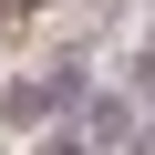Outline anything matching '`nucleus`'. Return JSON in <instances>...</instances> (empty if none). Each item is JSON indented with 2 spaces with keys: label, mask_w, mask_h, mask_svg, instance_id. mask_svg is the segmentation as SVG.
<instances>
[{
  "label": "nucleus",
  "mask_w": 155,
  "mask_h": 155,
  "mask_svg": "<svg viewBox=\"0 0 155 155\" xmlns=\"http://www.w3.org/2000/svg\"><path fill=\"white\" fill-rule=\"evenodd\" d=\"M0 124L11 134H52V83L41 72H11V83H0Z\"/></svg>",
  "instance_id": "f257e3e1"
},
{
  "label": "nucleus",
  "mask_w": 155,
  "mask_h": 155,
  "mask_svg": "<svg viewBox=\"0 0 155 155\" xmlns=\"http://www.w3.org/2000/svg\"><path fill=\"white\" fill-rule=\"evenodd\" d=\"M41 83H52V124H83V114H93V62H83V52H72V62H52Z\"/></svg>",
  "instance_id": "f03ea898"
},
{
  "label": "nucleus",
  "mask_w": 155,
  "mask_h": 155,
  "mask_svg": "<svg viewBox=\"0 0 155 155\" xmlns=\"http://www.w3.org/2000/svg\"><path fill=\"white\" fill-rule=\"evenodd\" d=\"M134 124H145V114H134V93H93V114H83V134H93L104 155H114V145H134Z\"/></svg>",
  "instance_id": "7ed1b4c3"
},
{
  "label": "nucleus",
  "mask_w": 155,
  "mask_h": 155,
  "mask_svg": "<svg viewBox=\"0 0 155 155\" xmlns=\"http://www.w3.org/2000/svg\"><path fill=\"white\" fill-rule=\"evenodd\" d=\"M31 155H104V145H93L83 124H52V134H31Z\"/></svg>",
  "instance_id": "20e7f679"
},
{
  "label": "nucleus",
  "mask_w": 155,
  "mask_h": 155,
  "mask_svg": "<svg viewBox=\"0 0 155 155\" xmlns=\"http://www.w3.org/2000/svg\"><path fill=\"white\" fill-rule=\"evenodd\" d=\"M134 93L155 104V41H134Z\"/></svg>",
  "instance_id": "39448f33"
},
{
  "label": "nucleus",
  "mask_w": 155,
  "mask_h": 155,
  "mask_svg": "<svg viewBox=\"0 0 155 155\" xmlns=\"http://www.w3.org/2000/svg\"><path fill=\"white\" fill-rule=\"evenodd\" d=\"M31 11H52V0H0V21H31Z\"/></svg>",
  "instance_id": "423d86ee"
},
{
  "label": "nucleus",
  "mask_w": 155,
  "mask_h": 155,
  "mask_svg": "<svg viewBox=\"0 0 155 155\" xmlns=\"http://www.w3.org/2000/svg\"><path fill=\"white\" fill-rule=\"evenodd\" d=\"M124 155H155V114H145V124H134V145H124Z\"/></svg>",
  "instance_id": "0eeeda50"
}]
</instances>
